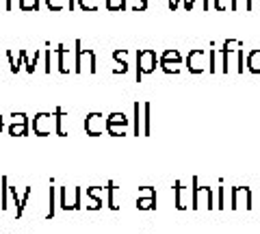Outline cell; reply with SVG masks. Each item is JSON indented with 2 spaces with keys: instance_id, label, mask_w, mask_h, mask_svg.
I'll list each match as a JSON object with an SVG mask.
<instances>
[{
  "instance_id": "1",
  "label": "cell",
  "mask_w": 260,
  "mask_h": 234,
  "mask_svg": "<svg viewBox=\"0 0 260 234\" xmlns=\"http://www.w3.org/2000/svg\"><path fill=\"white\" fill-rule=\"evenodd\" d=\"M74 72L76 74H83V72H89V74H95V52L91 48H83V42L76 39L74 42Z\"/></svg>"
},
{
  "instance_id": "2",
  "label": "cell",
  "mask_w": 260,
  "mask_h": 234,
  "mask_svg": "<svg viewBox=\"0 0 260 234\" xmlns=\"http://www.w3.org/2000/svg\"><path fill=\"white\" fill-rule=\"evenodd\" d=\"M156 63H158V56L152 48H141L137 52V83H141L143 76L152 74L156 70Z\"/></svg>"
},
{
  "instance_id": "3",
  "label": "cell",
  "mask_w": 260,
  "mask_h": 234,
  "mask_svg": "<svg viewBox=\"0 0 260 234\" xmlns=\"http://www.w3.org/2000/svg\"><path fill=\"white\" fill-rule=\"evenodd\" d=\"M59 204L63 211H80L83 208V189L80 187H61Z\"/></svg>"
},
{
  "instance_id": "4",
  "label": "cell",
  "mask_w": 260,
  "mask_h": 234,
  "mask_svg": "<svg viewBox=\"0 0 260 234\" xmlns=\"http://www.w3.org/2000/svg\"><path fill=\"white\" fill-rule=\"evenodd\" d=\"M30 128L37 137H48L54 132V115L52 113H37L30 119Z\"/></svg>"
},
{
  "instance_id": "5",
  "label": "cell",
  "mask_w": 260,
  "mask_h": 234,
  "mask_svg": "<svg viewBox=\"0 0 260 234\" xmlns=\"http://www.w3.org/2000/svg\"><path fill=\"white\" fill-rule=\"evenodd\" d=\"M85 132L89 137H100L107 132V117L102 115V113H87V117H85Z\"/></svg>"
},
{
  "instance_id": "6",
  "label": "cell",
  "mask_w": 260,
  "mask_h": 234,
  "mask_svg": "<svg viewBox=\"0 0 260 234\" xmlns=\"http://www.w3.org/2000/svg\"><path fill=\"white\" fill-rule=\"evenodd\" d=\"M56 52V59H59V72L61 74H70L74 72V56H72V50L65 44H59L56 48H52Z\"/></svg>"
},
{
  "instance_id": "7",
  "label": "cell",
  "mask_w": 260,
  "mask_h": 234,
  "mask_svg": "<svg viewBox=\"0 0 260 234\" xmlns=\"http://www.w3.org/2000/svg\"><path fill=\"white\" fill-rule=\"evenodd\" d=\"M9 193H11V197H13V202H15V206H18V211H15V217H22V215H24V208H26V204H28V197H30L32 189H30V187H22V189L9 187Z\"/></svg>"
},
{
  "instance_id": "8",
  "label": "cell",
  "mask_w": 260,
  "mask_h": 234,
  "mask_svg": "<svg viewBox=\"0 0 260 234\" xmlns=\"http://www.w3.org/2000/svg\"><path fill=\"white\" fill-rule=\"evenodd\" d=\"M54 115V135L56 137H68V122H70V115L65 113L61 107H56L52 111Z\"/></svg>"
},
{
  "instance_id": "9",
  "label": "cell",
  "mask_w": 260,
  "mask_h": 234,
  "mask_svg": "<svg viewBox=\"0 0 260 234\" xmlns=\"http://www.w3.org/2000/svg\"><path fill=\"white\" fill-rule=\"evenodd\" d=\"M102 191H104V187H87V204L85 206L89 211H100L102 208V199H100Z\"/></svg>"
},
{
  "instance_id": "10",
  "label": "cell",
  "mask_w": 260,
  "mask_h": 234,
  "mask_svg": "<svg viewBox=\"0 0 260 234\" xmlns=\"http://www.w3.org/2000/svg\"><path fill=\"white\" fill-rule=\"evenodd\" d=\"M186 68L191 72H202L204 70V52L202 50H193L189 54V59H186Z\"/></svg>"
},
{
  "instance_id": "11",
  "label": "cell",
  "mask_w": 260,
  "mask_h": 234,
  "mask_svg": "<svg viewBox=\"0 0 260 234\" xmlns=\"http://www.w3.org/2000/svg\"><path fill=\"white\" fill-rule=\"evenodd\" d=\"M39 50H35V54L28 56L26 50H20V59H22V65H26V72L28 74H35V68H37V63H39Z\"/></svg>"
},
{
  "instance_id": "12",
  "label": "cell",
  "mask_w": 260,
  "mask_h": 234,
  "mask_svg": "<svg viewBox=\"0 0 260 234\" xmlns=\"http://www.w3.org/2000/svg\"><path fill=\"white\" fill-rule=\"evenodd\" d=\"M141 109H143V128H141V135L143 137H150L152 135V104L150 102H143Z\"/></svg>"
},
{
  "instance_id": "13",
  "label": "cell",
  "mask_w": 260,
  "mask_h": 234,
  "mask_svg": "<svg viewBox=\"0 0 260 234\" xmlns=\"http://www.w3.org/2000/svg\"><path fill=\"white\" fill-rule=\"evenodd\" d=\"M117 184L115 182H113V180H109L107 182V187H104V191H107V206L111 208V211H117V208H119V204H117V202H115V193H117Z\"/></svg>"
},
{
  "instance_id": "14",
  "label": "cell",
  "mask_w": 260,
  "mask_h": 234,
  "mask_svg": "<svg viewBox=\"0 0 260 234\" xmlns=\"http://www.w3.org/2000/svg\"><path fill=\"white\" fill-rule=\"evenodd\" d=\"M0 208H3V211L9 208V178H7V176L0 178Z\"/></svg>"
},
{
  "instance_id": "15",
  "label": "cell",
  "mask_w": 260,
  "mask_h": 234,
  "mask_svg": "<svg viewBox=\"0 0 260 234\" xmlns=\"http://www.w3.org/2000/svg\"><path fill=\"white\" fill-rule=\"evenodd\" d=\"M107 126H124V128H128L130 119L124 115V113L115 111V113H111V115H107Z\"/></svg>"
},
{
  "instance_id": "16",
  "label": "cell",
  "mask_w": 260,
  "mask_h": 234,
  "mask_svg": "<svg viewBox=\"0 0 260 234\" xmlns=\"http://www.w3.org/2000/svg\"><path fill=\"white\" fill-rule=\"evenodd\" d=\"M46 7L50 11H63V9L72 11V0H46Z\"/></svg>"
},
{
  "instance_id": "17",
  "label": "cell",
  "mask_w": 260,
  "mask_h": 234,
  "mask_svg": "<svg viewBox=\"0 0 260 234\" xmlns=\"http://www.w3.org/2000/svg\"><path fill=\"white\" fill-rule=\"evenodd\" d=\"M7 61H9V65H11V72H13V74H18V72L22 70L20 50H18V56H15V52H13V50H7Z\"/></svg>"
},
{
  "instance_id": "18",
  "label": "cell",
  "mask_w": 260,
  "mask_h": 234,
  "mask_svg": "<svg viewBox=\"0 0 260 234\" xmlns=\"http://www.w3.org/2000/svg\"><path fill=\"white\" fill-rule=\"evenodd\" d=\"M137 208L139 211H154L156 208V197H137Z\"/></svg>"
},
{
  "instance_id": "19",
  "label": "cell",
  "mask_w": 260,
  "mask_h": 234,
  "mask_svg": "<svg viewBox=\"0 0 260 234\" xmlns=\"http://www.w3.org/2000/svg\"><path fill=\"white\" fill-rule=\"evenodd\" d=\"M30 124H9V135L11 137H26Z\"/></svg>"
},
{
  "instance_id": "20",
  "label": "cell",
  "mask_w": 260,
  "mask_h": 234,
  "mask_svg": "<svg viewBox=\"0 0 260 234\" xmlns=\"http://www.w3.org/2000/svg\"><path fill=\"white\" fill-rule=\"evenodd\" d=\"M133 111H135V119H133V135L139 137L141 135V124H139V113H141V104L135 102L133 104Z\"/></svg>"
},
{
  "instance_id": "21",
  "label": "cell",
  "mask_w": 260,
  "mask_h": 234,
  "mask_svg": "<svg viewBox=\"0 0 260 234\" xmlns=\"http://www.w3.org/2000/svg\"><path fill=\"white\" fill-rule=\"evenodd\" d=\"M174 193H176V206L178 208H184V195H186V189L182 187V182H176V187H174Z\"/></svg>"
},
{
  "instance_id": "22",
  "label": "cell",
  "mask_w": 260,
  "mask_h": 234,
  "mask_svg": "<svg viewBox=\"0 0 260 234\" xmlns=\"http://www.w3.org/2000/svg\"><path fill=\"white\" fill-rule=\"evenodd\" d=\"M158 61H169V63H178V65H180L182 59H180V52H178V50H165L160 54Z\"/></svg>"
},
{
  "instance_id": "23",
  "label": "cell",
  "mask_w": 260,
  "mask_h": 234,
  "mask_svg": "<svg viewBox=\"0 0 260 234\" xmlns=\"http://www.w3.org/2000/svg\"><path fill=\"white\" fill-rule=\"evenodd\" d=\"M78 7L83 11H95L100 7V0H78Z\"/></svg>"
},
{
  "instance_id": "24",
  "label": "cell",
  "mask_w": 260,
  "mask_h": 234,
  "mask_svg": "<svg viewBox=\"0 0 260 234\" xmlns=\"http://www.w3.org/2000/svg\"><path fill=\"white\" fill-rule=\"evenodd\" d=\"M9 124H30L26 113H11L9 115Z\"/></svg>"
},
{
  "instance_id": "25",
  "label": "cell",
  "mask_w": 260,
  "mask_h": 234,
  "mask_svg": "<svg viewBox=\"0 0 260 234\" xmlns=\"http://www.w3.org/2000/svg\"><path fill=\"white\" fill-rule=\"evenodd\" d=\"M107 9L109 11H124L126 0H107Z\"/></svg>"
},
{
  "instance_id": "26",
  "label": "cell",
  "mask_w": 260,
  "mask_h": 234,
  "mask_svg": "<svg viewBox=\"0 0 260 234\" xmlns=\"http://www.w3.org/2000/svg\"><path fill=\"white\" fill-rule=\"evenodd\" d=\"M20 9L22 11H37L39 0H20Z\"/></svg>"
},
{
  "instance_id": "27",
  "label": "cell",
  "mask_w": 260,
  "mask_h": 234,
  "mask_svg": "<svg viewBox=\"0 0 260 234\" xmlns=\"http://www.w3.org/2000/svg\"><path fill=\"white\" fill-rule=\"evenodd\" d=\"M107 135H111V137H126L128 128H124V126H107Z\"/></svg>"
},
{
  "instance_id": "28",
  "label": "cell",
  "mask_w": 260,
  "mask_h": 234,
  "mask_svg": "<svg viewBox=\"0 0 260 234\" xmlns=\"http://www.w3.org/2000/svg\"><path fill=\"white\" fill-rule=\"evenodd\" d=\"M50 208H48V213H46V219H52L54 217V204H56V191H54V187L50 184Z\"/></svg>"
},
{
  "instance_id": "29",
  "label": "cell",
  "mask_w": 260,
  "mask_h": 234,
  "mask_svg": "<svg viewBox=\"0 0 260 234\" xmlns=\"http://www.w3.org/2000/svg\"><path fill=\"white\" fill-rule=\"evenodd\" d=\"M158 63H160V68L165 74H178V72H180L178 63H169V61H158Z\"/></svg>"
},
{
  "instance_id": "30",
  "label": "cell",
  "mask_w": 260,
  "mask_h": 234,
  "mask_svg": "<svg viewBox=\"0 0 260 234\" xmlns=\"http://www.w3.org/2000/svg\"><path fill=\"white\" fill-rule=\"evenodd\" d=\"M52 56H54L52 48H48L46 54H44V63H46V65H44V72H46V74H50V72H52Z\"/></svg>"
},
{
  "instance_id": "31",
  "label": "cell",
  "mask_w": 260,
  "mask_h": 234,
  "mask_svg": "<svg viewBox=\"0 0 260 234\" xmlns=\"http://www.w3.org/2000/svg\"><path fill=\"white\" fill-rule=\"evenodd\" d=\"M137 197H156V189L154 187H141L139 193H137Z\"/></svg>"
},
{
  "instance_id": "32",
  "label": "cell",
  "mask_w": 260,
  "mask_h": 234,
  "mask_svg": "<svg viewBox=\"0 0 260 234\" xmlns=\"http://www.w3.org/2000/svg\"><path fill=\"white\" fill-rule=\"evenodd\" d=\"M113 59L117 63H126L128 61V50H113Z\"/></svg>"
},
{
  "instance_id": "33",
  "label": "cell",
  "mask_w": 260,
  "mask_h": 234,
  "mask_svg": "<svg viewBox=\"0 0 260 234\" xmlns=\"http://www.w3.org/2000/svg\"><path fill=\"white\" fill-rule=\"evenodd\" d=\"M145 9H148V0H135L133 11H145Z\"/></svg>"
},
{
  "instance_id": "34",
  "label": "cell",
  "mask_w": 260,
  "mask_h": 234,
  "mask_svg": "<svg viewBox=\"0 0 260 234\" xmlns=\"http://www.w3.org/2000/svg\"><path fill=\"white\" fill-rule=\"evenodd\" d=\"M113 72H115V74H126L128 72V61L126 63H117V65L113 68Z\"/></svg>"
},
{
  "instance_id": "35",
  "label": "cell",
  "mask_w": 260,
  "mask_h": 234,
  "mask_svg": "<svg viewBox=\"0 0 260 234\" xmlns=\"http://www.w3.org/2000/svg\"><path fill=\"white\" fill-rule=\"evenodd\" d=\"M13 9V0H0V11H11Z\"/></svg>"
},
{
  "instance_id": "36",
  "label": "cell",
  "mask_w": 260,
  "mask_h": 234,
  "mask_svg": "<svg viewBox=\"0 0 260 234\" xmlns=\"http://www.w3.org/2000/svg\"><path fill=\"white\" fill-rule=\"evenodd\" d=\"M176 7H178V0H169V9L176 11Z\"/></svg>"
},
{
  "instance_id": "37",
  "label": "cell",
  "mask_w": 260,
  "mask_h": 234,
  "mask_svg": "<svg viewBox=\"0 0 260 234\" xmlns=\"http://www.w3.org/2000/svg\"><path fill=\"white\" fill-rule=\"evenodd\" d=\"M3 128H5V117L0 115V132H3Z\"/></svg>"
}]
</instances>
